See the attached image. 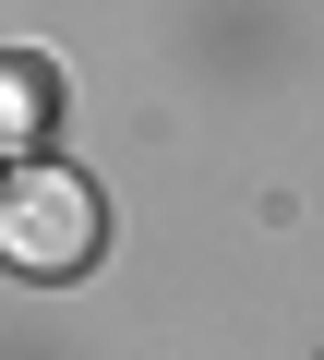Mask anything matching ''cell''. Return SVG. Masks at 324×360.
Masks as SVG:
<instances>
[{"label":"cell","instance_id":"obj_1","mask_svg":"<svg viewBox=\"0 0 324 360\" xmlns=\"http://www.w3.org/2000/svg\"><path fill=\"white\" fill-rule=\"evenodd\" d=\"M96 240H108V205L72 168H13V193H0V252H13V276L60 288V276L96 264Z\"/></svg>","mask_w":324,"mask_h":360},{"label":"cell","instance_id":"obj_2","mask_svg":"<svg viewBox=\"0 0 324 360\" xmlns=\"http://www.w3.org/2000/svg\"><path fill=\"white\" fill-rule=\"evenodd\" d=\"M37 108H48V60L13 49V144H37Z\"/></svg>","mask_w":324,"mask_h":360}]
</instances>
